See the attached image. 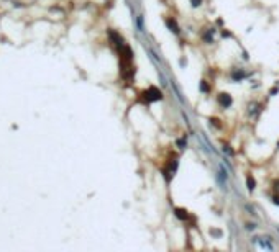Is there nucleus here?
Masks as SVG:
<instances>
[{
  "label": "nucleus",
  "mask_w": 279,
  "mask_h": 252,
  "mask_svg": "<svg viewBox=\"0 0 279 252\" xmlns=\"http://www.w3.org/2000/svg\"><path fill=\"white\" fill-rule=\"evenodd\" d=\"M143 95H145L143 102H146V103H149V102H156V100H161V92H159L158 88H154V87L148 88Z\"/></svg>",
  "instance_id": "obj_1"
},
{
  "label": "nucleus",
  "mask_w": 279,
  "mask_h": 252,
  "mask_svg": "<svg viewBox=\"0 0 279 252\" xmlns=\"http://www.w3.org/2000/svg\"><path fill=\"white\" fill-rule=\"evenodd\" d=\"M256 244H258V247H259V249H264V250H273V249H274V246L271 244V242L264 241L263 237H258Z\"/></svg>",
  "instance_id": "obj_2"
},
{
  "label": "nucleus",
  "mask_w": 279,
  "mask_h": 252,
  "mask_svg": "<svg viewBox=\"0 0 279 252\" xmlns=\"http://www.w3.org/2000/svg\"><path fill=\"white\" fill-rule=\"evenodd\" d=\"M219 103H220L222 107H230V105H231V98H230V95H227V93L219 95Z\"/></svg>",
  "instance_id": "obj_3"
},
{
  "label": "nucleus",
  "mask_w": 279,
  "mask_h": 252,
  "mask_svg": "<svg viewBox=\"0 0 279 252\" xmlns=\"http://www.w3.org/2000/svg\"><path fill=\"white\" fill-rule=\"evenodd\" d=\"M176 213H177V218H181V220H187V211H186V210H181V208H177Z\"/></svg>",
  "instance_id": "obj_4"
},
{
  "label": "nucleus",
  "mask_w": 279,
  "mask_h": 252,
  "mask_svg": "<svg viewBox=\"0 0 279 252\" xmlns=\"http://www.w3.org/2000/svg\"><path fill=\"white\" fill-rule=\"evenodd\" d=\"M168 26L171 28V30H172L174 33H179V30H177V25H176V21H174V20H168Z\"/></svg>",
  "instance_id": "obj_5"
},
{
  "label": "nucleus",
  "mask_w": 279,
  "mask_h": 252,
  "mask_svg": "<svg viewBox=\"0 0 279 252\" xmlns=\"http://www.w3.org/2000/svg\"><path fill=\"white\" fill-rule=\"evenodd\" d=\"M246 183H248V188H250V190H253V188H254V180H253L251 177H248V179H246Z\"/></svg>",
  "instance_id": "obj_6"
},
{
  "label": "nucleus",
  "mask_w": 279,
  "mask_h": 252,
  "mask_svg": "<svg viewBox=\"0 0 279 252\" xmlns=\"http://www.w3.org/2000/svg\"><path fill=\"white\" fill-rule=\"evenodd\" d=\"M192 5H194V7L200 5V0H192Z\"/></svg>",
  "instance_id": "obj_7"
},
{
  "label": "nucleus",
  "mask_w": 279,
  "mask_h": 252,
  "mask_svg": "<svg viewBox=\"0 0 279 252\" xmlns=\"http://www.w3.org/2000/svg\"><path fill=\"white\" fill-rule=\"evenodd\" d=\"M273 201L276 203V205H279V197H274V198H273Z\"/></svg>",
  "instance_id": "obj_8"
}]
</instances>
